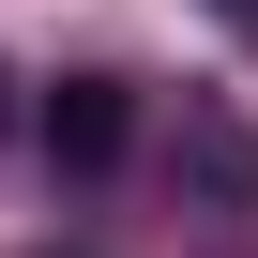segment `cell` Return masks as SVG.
<instances>
[{
	"mask_svg": "<svg viewBox=\"0 0 258 258\" xmlns=\"http://www.w3.org/2000/svg\"><path fill=\"white\" fill-rule=\"evenodd\" d=\"M121 137H137V91H121V76H61L46 91V167H121Z\"/></svg>",
	"mask_w": 258,
	"mask_h": 258,
	"instance_id": "obj_1",
	"label": "cell"
},
{
	"mask_svg": "<svg viewBox=\"0 0 258 258\" xmlns=\"http://www.w3.org/2000/svg\"><path fill=\"white\" fill-rule=\"evenodd\" d=\"M182 167H198V198H213V213H243V198H258V137H243L228 106H182Z\"/></svg>",
	"mask_w": 258,
	"mask_h": 258,
	"instance_id": "obj_2",
	"label": "cell"
},
{
	"mask_svg": "<svg viewBox=\"0 0 258 258\" xmlns=\"http://www.w3.org/2000/svg\"><path fill=\"white\" fill-rule=\"evenodd\" d=\"M213 16H228V31H243V46H258V0H213Z\"/></svg>",
	"mask_w": 258,
	"mask_h": 258,
	"instance_id": "obj_3",
	"label": "cell"
}]
</instances>
